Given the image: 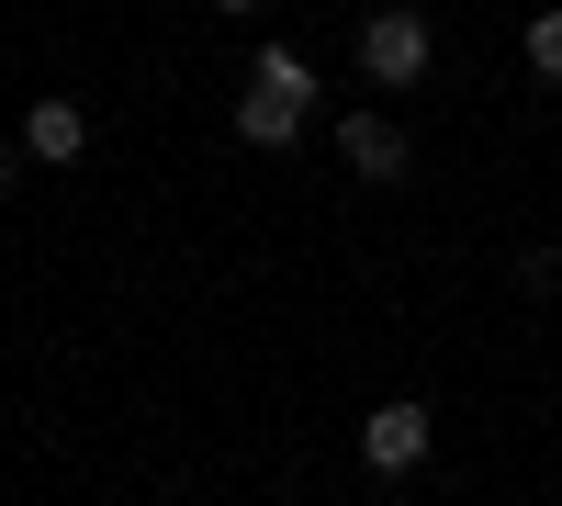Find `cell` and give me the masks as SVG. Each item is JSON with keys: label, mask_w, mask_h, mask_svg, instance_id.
<instances>
[{"label": "cell", "mask_w": 562, "mask_h": 506, "mask_svg": "<svg viewBox=\"0 0 562 506\" xmlns=\"http://www.w3.org/2000/svg\"><path fill=\"white\" fill-rule=\"evenodd\" d=\"M428 68H439V34H428V12L383 0V12L360 23V79H371V90H416Z\"/></svg>", "instance_id": "1"}, {"label": "cell", "mask_w": 562, "mask_h": 506, "mask_svg": "<svg viewBox=\"0 0 562 506\" xmlns=\"http://www.w3.org/2000/svg\"><path fill=\"white\" fill-rule=\"evenodd\" d=\"M540 259H551V282H562V237H551V248H540Z\"/></svg>", "instance_id": "8"}, {"label": "cell", "mask_w": 562, "mask_h": 506, "mask_svg": "<svg viewBox=\"0 0 562 506\" xmlns=\"http://www.w3.org/2000/svg\"><path fill=\"white\" fill-rule=\"evenodd\" d=\"M338 158H349L360 180H405L416 147H405V124H394V113H338Z\"/></svg>", "instance_id": "5"}, {"label": "cell", "mask_w": 562, "mask_h": 506, "mask_svg": "<svg viewBox=\"0 0 562 506\" xmlns=\"http://www.w3.org/2000/svg\"><path fill=\"white\" fill-rule=\"evenodd\" d=\"M518 57H529V79H551V90H562V0H551V12H529Z\"/></svg>", "instance_id": "6"}, {"label": "cell", "mask_w": 562, "mask_h": 506, "mask_svg": "<svg viewBox=\"0 0 562 506\" xmlns=\"http://www.w3.org/2000/svg\"><path fill=\"white\" fill-rule=\"evenodd\" d=\"M214 12H259V0H214Z\"/></svg>", "instance_id": "9"}, {"label": "cell", "mask_w": 562, "mask_h": 506, "mask_svg": "<svg viewBox=\"0 0 562 506\" xmlns=\"http://www.w3.org/2000/svg\"><path fill=\"white\" fill-rule=\"evenodd\" d=\"M428 450H439V417H428L416 394H383V405L360 417V462L383 473V484H405L416 462H428Z\"/></svg>", "instance_id": "2"}, {"label": "cell", "mask_w": 562, "mask_h": 506, "mask_svg": "<svg viewBox=\"0 0 562 506\" xmlns=\"http://www.w3.org/2000/svg\"><path fill=\"white\" fill-rule=\"evenodd\" d=\"M12 180H23V135H12V147H0V192H12Z\"/></svg>", "instance_id": "7"}, {"label": "cell", "mask_w": 562, "mask_h": 506, "mask_svg": "<svg viewBox=\"0 0 562 506\" xmlns=\"http://www.w3.org/2000/svg\"><path fill=\"white\" fill-rule=\"evenodd\" d=\"M304 113H315V90H293V79H248L237 90V135H248V147H293Z\"/></svg>", "instance_id": "3"}, {"label": "cell", "mask_w": 562, "mask_h": 506, "mask_svg": "<svg viewBox=\"0 0 562 506\" xmlns=\"http://www.w3.org/2000/svg\"><path fill=\"white\" fill-rule=\"evenodd\" d=\"M23 158H34V169H79V158H90V113L68 102V90H45V102L23 113Z\"/></svg>", "instance_id": "4"}]
</instances>
